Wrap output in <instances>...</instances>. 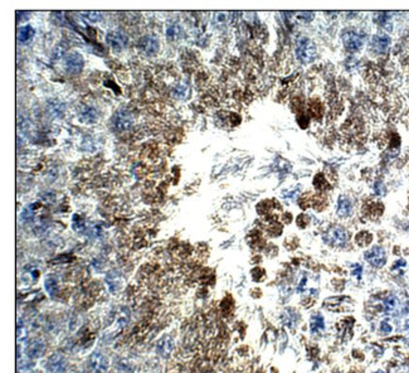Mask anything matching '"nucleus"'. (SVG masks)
Segmentation results:
<instances>
[{
  "instance_id": "f257e3e1",
  "label": "nucleus",
  "mask_w": 409,
  "mask_h": 373,
  "mask_svg": "<svg viewBox=\"0 0 409 373\" xmlns=\"http://www.w3.org/2000/svg\"><path fill=\"white\" fill-rule=\"evenodd\" d=\"M296 57L301 63H311L318 57V48L314 41L307 37H300L296 42Z\"/></svg>"
},
{
  "instance_id": "f03ea898",
  "label": "nucleus",
  "mask_w": 409,
  "mask_h": 373,
  "mask_svg": "<svg viewBox=\"0 0 409 373\" xmlns=\"http://www.w3.org/2000/svg\"><path fill=\"white\" fill-rule=\"evenodd\" d=\"M350 234L348 230L342 226L335 225L331 226L325 233L323 234V241L325 245L331 246V247H342L348 243Z\"/></svg>"
},
{
  "instance_id": "7ed1b4c3",
  "label": "nucleus",
  "mask_w": 409,
  "mask_h": 373,
  "mask_svg": "<svg viewBox=\"0 0 409 373\" xmlns=\"http://www.w3.org/2000/svg\"><path fill=\"white\" fill-rule=\"evenodd\" d=\"M341 41L346 49L350 52H358L364 46L365 36L356 29H344L341 33Z\"/></svg>"
},
{
  "instance_id": "20e7f679",
  "label": "nucleus",
  "mask_w": 409,
  "mask_h": 373,
  "mask_svg": "<svg viewBox=\"0 0 409 373\" xmlns=\"http://www.w3.org/2000/svg\"><path fill=\"white\" fill-rule=\"evenodd\" d=\"M364 257L368 264L376 269L383 268L387 262V252L381 246H373L369 248L364 254Z\"/></svg>"
},
{
  "instance_id": "39448f33",
  "label": "nucleus",
  "mask_w": 409,
  "mask_h": 373,
  "mask_svg": "<svg viewBox=\"0 0 409 373\" xmlns=\"http://www.w3.org/2000/svg\"><path fill=\"white\" fill-rule=\"evenodd\" d=\"M132 125H134V117L126 110H121V111L116 112L114 119H112V126L119 133L130 130Z\"/></svg>"
},
{
  "instance_id": "423d86ee",
  "label": "nucleus",
  "mask_w": 409,
  "mask_h": 373,
  "mask_svg": "<svg viewBox=\"0 0 409 373\" xmlns=\"http://www.w3.org/2000/svg\"><path fill=\"white\" fill-rule=\"evenodd\" d=\"M88 365L95 373H106L109 370V359L100 352H95L89 356Z\"/></svg>"
},
{
  "instance_id": "0eeeda50",
  "label": "nucleus",
  "mask_w": 409,
  "mask_h": 373,
  "mask_svg": "<svg viewBox=\"0 0 409 373\" xmlns=\"http://www.w3.org/2000/svg\"><path fill=\"white\" fill-rule=\"evenodd\" d=\"M139 49L146 56H154L159 50V39L154 36H145L139 41Z\"/></svg>"
},
{
  "instance_id": "6e6552de",
  "label": "nucleus",
  "mask_w": 409,
  "mask_h": 373,
  "mask_svg": "<svg viewBox=\"0 0 409 373\" xmlns=\"http://www.w3.org/2000/svg\"><path fill=\"white\" fill-rule=\"evenodd\" d=\"M106 41L114 49H123L127 46L128 38L123 31H111L106 34Z\"/></svg>"
},
{
  "instance_id": "1a4fd4ad",
  "label": "nucleus",
  "mask_w": 409,
  "mask_h": 373,
  "mask_svg": "<svg viewBox=\"0 0 409 373\" xmlns=\"http://www.w3.org/2000/svg\"><path fill=\"white\" fill-rule=\"evenodd\" d=\"M354 211V204L353 201L348 195H340L339 199H337V206H336V213L339 217L346 218L349 216L353 215Z\"/></svg>"
},
{
  "instance_id": "9d476101",
  "label": "nucleus",
  "mask_w": 409,
  "mask_h": 373,
  "mask_svg": "<svg viewBox=\"0 0 409 373\" xmlns=\"http://www.w3.org/2000/svg\"><path fill=\"white\" fill-rule=\"evenodd\" d=\"M83 57L80 53H71L66 58V67L71 73H78L81 72L83 68Z\"/></svg>"
},
{
  "instance_id": "9b49d317",
  "label": "nucleus",
  "mask_w": 409,
  "mask_h": 373,
  "mask_svg": "<svg viewBox=\"0 0 409 373\" xmlns=\"http://www.w3.org/2000/svg\"><path fill=\"white\" fill-rule=\"evenodd\" d=\"M390 45V38L387 34H376L370 41V49L375 53H383L388 49Z\"/></svg>"
},
{
  "instance_id": "f8f14e48",
  "label": "nucleus",
  "mask_w": 409,
  "mask_h": 373,
  "mask_svg": "<svg viewBox=\"0 0 409 373\" xmlns=\"http://www.w3.org/2000/svg\"><path fill=\"white\" fill-rule=\"evenodd\" d=\"M325 330V319L320 313H315L310 317V331L312 334H321Z\"/></svg>"
},
{
  "instance_id": "ddd939ff",
  "label": "nucleus",
  "mask_w": 409,
  "mask_h": 373,
  "mask_svg": "<svg viewBox=\"0 0 409 373\" xmlns=\"http://www.w3.org/2000/svg\"><path fill=\"white\" fill-rule=\"evenodd\" d=\"M173 348H174L173 339H171V337H169V335L163 337L162 339L158 342V344H156V351H158V353L163 357L169 356V354L171 353V351H173Z\"/></svg>"
},
{
  "instance_id": "4468645a",
  "label": "nucleus",
  "mask_w": 409,
  "mask_h": 373,
  "mask_svg": "<svg viewBox=\"0 0 409 373\" xmlns=\"http://www.w3.org/2000/svg\"><path fill=\"white\" fill-rule=\"evenodd\" d=\"M48 370H50L54 373L63 372L64 368H66V361H64L63 357L61 354H53L52 357H49L48 359Z\"/></svg>"
},
{
  "instance_id": "2eb2a0df",
  "label": "nucleus",
  "mask_w": 409,
  "mask_h": 373,
  "mask_svg": "<svg viewBox=\"0 0 409 373\" xmlns=\"http://www.w3.org/2000/svg\"><path fill=\"white\" fill-rule=\"evenodd\" d=\"M34 33H36V32H34V29L32 28L31 25H24V27L19 28V31H18V41H19L20 43L29 42L34 37Z\"/></svg>"
},
{
  "instance_id": "dca6fc26",
  "label": "nucleus",
  "mask_w": 409,
  "mask_h": 373,
  "mask_svg": "<svg viewBox=\"0 0 409 373\" xmlns=\"http://www.w3.org/2000/svg\"><path fill=\"white\" fill-rule=\"evenodd\" d=\"M80 117H81V120H83L84 123H95L98 117V114L96 109H93L91 106H86L80 114Z\"/></svg>"
},
{
  "instance_id": "f3484780",
  "label": "nucleus",
  "mask_w": 409,
  "mask_h": 373,
  "mask_svg": "<svg viewBox=\"0 0 409 373\" xmlns=\"http://www.w3.org/2000/svg\"><path fill=\"white\" fill-rule=\"evenodd\" d=\"M384 308L388 314H395V312H398L399 308H401V303L395 296H389L384 301Z\"/></svg>"
},
{
  "instance_id": "a211bd4d",
  "label": "nucleus",
  "mask_w": 409,
  "mask_h": 373,
  "mask_svg": "<svg viewBox=\"0 0 409 373\" xmlns=\"http://www.w3.org/2000/svg\"><path fill=\"white\" fill-rule=\"evenodd\" d=\"M181 33H183V29L179 24L174 23V24H170L166 29V37L171 41H176L181 37Z\"/></svg>"
},
{
  "instance_id": "6ab92c4d",
  "label": "nucleus",
  "mask_w": 409,
  "mask_h": 373,
  "mask_svg": "<svg viewBox=\"0 0 409 373\" xmlns=\"http://www.w3.org/2000/svg\"><path fill=\"white\" fill-rule=\"evenodd\" d=\"M44 287L45 290H47L48 294H49L50 296H53L57 292V290H58V281H57V279L52 275L48 276V278L45 279Z\"/></svg>"
},
{
  "instance_id": "aec40b11",
  "label": "nucleus",
  "mask_w": 409,
  "mask_h": 373,
  "mask_svg": "<svg viewBox=\"0 0 409 373\" xmlns=\"http://www.w3.org/2000/svg\"><path fill=\"white\" fill-rule=\"evenodd\" d=\"M27 337H28V330H27V326H24V323H23L20 319H18V324H17V340L19 343H23L25 339H27Z\"/></svg>"
},
{
  "instance_id": "412c9836",
  "label": "nucleus",
  "mask_w": 409,
  "mask_h": 373,
  "mask_svg": "<svg viewBox=\"0 0 409 373\" xmlns=\"http://www.w3.org/2000/svg\"><path fill=\"white\" fill-rule=\"evenodd\" d=\"M81 15L91 23L100 22L101 18H102V14H101L100 11H84V13H81Z\"/></svg>"
},
{
  "instance_id": "4be33fe9",
  "label": "nucleus",
  "mask_w": 409,
  "mask_h": 373,
  "mask_svg": "<svg viewBox=\"0 0 409 373\" xmlns=\"http://www.w3.org/2000/svg\"><path fill=\"white\" fill-rule=\"evenodd\" d=\"M43 349H44V345L42 343H33L31 348H29V354L33 357H38L42 354Z\"/></svg>"
},
{
  "instance_id": "5701e85b",
  "label": "nucleus",
  "mask_w": 409,
  "mask_h": 373,
  "mask_svg": "<svg viewBox=\"0 0 409 373\" xmlns=\"http://www.w3.org/2000/svg\"><path fill=\"white\" fill-rule=\"evenodd\" d=\"M380 330L383 331V333H385V334H388V333L392 331V326H390L387 322H383V323L380 324Z\"/></svg>"
},
{
  "instance_id": "b1692460",
  "label": "nucleus",
  "mask_w": 409,
  "mask_h": 373,
  "mask_svg": "<svg viewBox=\"0 0 409 373\" xmlns=\"http://www.w3.org/2000/svg\"><path fill=\"white\" fill-rule=\"evenodd\" d=\"M375 190H376V193H378V194H384L385 188H384V186H383V183H380V182H379V183H376Z\"/></svg>"
}]
</instances>
